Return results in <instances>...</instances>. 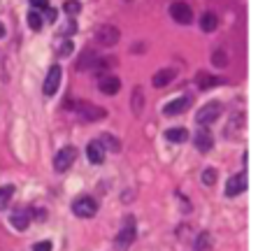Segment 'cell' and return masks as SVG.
Listing matches in <instances>:
<instances>
[{"label":"cell","instance_id":"obj_1","mask_svg":"<svg viewBox=\"0 0 265 251\" xmlns=\"http://www.w3.org/2000/svg\"><path fill=\"white\" fill-rule=\"evenodd\" d=\"M135 235H137V224H135V217H126V219H123L121 231L116 233V240H114L116 249H128V247L133 245V240H135Z\"/></svg>","mask_w":265,"mask_h":251},{"label":"cell","instance_id":"obj_2","mask_svg":"<svg viewBox=\"0 0 265 251\" xmlns=\"http://www.w3.org/2000/svg\"><path fill=\"white\" fill-rule=\"evenodd\" d=\"M219 116H221V102L212 100V102H207V105H203V107L198 109L196 121L200 123V126H210V123L217 121Z\"/></svg>","mask_w":265,"mask_h":251},{"label":"cell","instance_id":"obj_3","mask_svg":"<svg viewBox=\"0 0 265 251\" xmlns=\"http://www.w3.org/2000/svg\"><path fill=\"white\" fill-rule=\"evenodd\" d=\"M75 112L82 116L84 121H100V119H105V116H107V112H105L102 107L91 105V102H84V100L75 105Z\"/></svg>","mask_w":265,"mask_h":251},{"label":"cell","instance_id":"obj_4","mask_svg":"<svg viewBox=\"0 0 265 251\" xmlns=\"http://www.w3.org/2000/svg\"><path fill=\"white\" fill-rule=\"evenodd\" d=\"M72 212H75L77 217H82V219H91L95 212H98V200H93L91 196L77 198L75 203H72Z\"/></svg>","mask_w":265,"mask_h":251},{"label":"cell","instance_id":"obj_5","mask_svg":"<svg viewBox=\"0 0 265 251\" xmlns=\"http://www.w3.org/2000/svg\"><path fill=\"white\" fill-rule=\"evenodd\" d=\"M61 79H63V70L61 65H51L47 72V77H44V84H42V91H44V95H54L58 88H61Z\"/></svg>","mask_w":265,"mask_h":251},{"label":"cell","instance_id":"obj_6","mask_svg":"<svg viewBox=\"0 0 265 251\" xmlns=\"http://www.w3.org/2000/svg\"><path fill=\"white\" fill-rule=\"evenodd\" d=\"M119 37H121V33H119L116 26H100L95 30V42L100 47H114L116 42H119Z\"/></svg>","mask_w":265,"mask_h":251},{"label":"cell","instance_id":"obj_7","mask_svg":"<svg viewBox=\"0 0 265 251\" xmlns=\"http://www.w3.org/2000/svg\"><path fill=\"white\" fill-rule=\"evenodd\" d=\"M75 158H77L75 147H63L54 158V170L56 172H65V170H70V165L75 163Z\"/></svg>","mask_w":265,"mask_h":251},{"label":"cell","instance_id":"obj_8","mask_svg":"<svg viewBox=\"0 0 265 251\" xmlns=\"http://www.w3.org/2000/svg\"><path fill=\"white\" fill-rule=\"evenodd\" d=\"M170 16L177 21V23L189 26L191 21H193V9H191V5H186V2H172L170 5Z\"/></svg>","mask_w":265,"mask_h":251},{"label":"cell","instance_id":"obj_9","mask_svg":"<svg viewBox=\"0 0 265 251\" xmlns=\"http://www.w3.org/2000/svg\"><path fill=\"white\" fill-rule=\"evenodd\" d=\"M245 189H247V172H238V175H233L231 179H228V184H226V196L235 198Z\"/></svg>","mask_w":265,"mask_h":251},{"label":"cell","instance_id":"obj_10","mask_svg":"<svg viewBox=\"0 0 265 251\" xmlns=\"http://www.w3.org/2000/svg\"><path fill=\"white\" fill-rule=\"evenodd\" d=\"M98 58H100V54H98V51H93V49H86V51H82V56H79V58H77V63H75L77 72L93 70V65L98 63Z\"/></svg>","mask_w":265,"mask_h":251},{"label":"cell","instance_id":"obj_11","mask_svg":"<svg viewBox=\"0 0 265 251\" xmlns=\"http://www.w3.org/2000/svg\"><path fill=\"white\" fill-rule=\"evenodd\" d=\"M193 142H196V149L198 151L207 154V151H212V147H214V137H212V133L207 128H200L196 133V137H193Z\"/></svg>","mask_w":265,"mask_h":251},{"label":"cell","instance_id":"obj_12","mask_svg":"<svg viewBox=\"0 0 265 251\" xmlns=\"http://www.w3.org/2000/svg\"><path fill=\"white\" fill-rule=\"evenodd\" d=\"M186 107H191V98H177V100L165 105L163 114L165 116H177V114H182V112H186Z\"/></svg>","mask_w":265,"mask_h":251},{"label":"cell","instance_id":"obj_13","mask_svg":"<svg viewBox=\"0 0 265 251\" xmlns=\"http://www.w3.org/2000/svg\"><path fill=\"white\" fill-rule=\"evenodd\" d=\"M175 77H177V70L175 68H163V70H158L156 75L151 77V84H154L156 88H163V86H168Z\"/></svg>","mask_w":265,"mask_h":251},{"label":"cell","instance_id":"obj_14","mask_svg":"<svg viewBox=\"0 0 265 251\" xmlns=\"http://www.w3.org/2000/svg\"><path fill=\"white\" fill-rule=\"evenodd\" d=\"M224 82H226L224 77H214L210 72H198V77H196V84L200 91H207V88L219 86V84H224Z\"/></svg>","mask_w":265,"mask_h":251},{"label":"cell","instance_id":"obj_15","mask_svg":"<svg viewBox=\"0 0 265 251\" xmlns=\"http://www.w3.org/2000/svg\"><path fill=\"white\" fill-rule=\"evenodd\" d=\"M242 126H245V114L242 112H235V114L231 116V121H228V126H226V137H235L242 133Z\"/></svg>","mask_w":265,"mask_h":251},{"label":"cell","instance_id":"obj_16","mask_svg":"<svg viewBox=\"0 0 265 251\" xmlns=\"http://www.w3.org/2000/svg\"><path fill=\"white\" fill-rule=\"evenodd\" d=\"M86 156H88V161H91L93 165H100L102 161H105V149H102V144L98 142V140L88 142V147H86Z\"/></svg>","mask_w":265,"mask_h":251},{"label":"cell","instance_id":"obj_17","mask_svg":"<svg viewBox=\"0 0 265 251\" xmlns=\"http://www.w3.org/2000/svg\"><path fill=\"white\" fill-rule=\"evenodd\" d=\"M9 224L16 228V231H26L28 226H30V212L28 210H16L9 217Z\"/></svg>","mask_w":265,"mask_h":251},{"label":"cell","instance_id":"obj_18","mask_svg":"<svg viewBox=\"0 0 265 251\" xmlns=\"http://www.w3.org/2000/svg\"><path fill=\"white\" fill-rule=\"evenodd\" d=\"M119 88H121V79L119 77H102L100 79V91L105 95H116L119 93Z\"/></svg>","mask_w":265,"mask_h":251},{"label":"cell","instance_id":"obj_19","mask_svg":"<svg viewBox=\"0 0 265 251\" xmlns=\"http://www.w3.org/2000/svg\"><path fill=\"white\" fill-rule=\"evenodd\" d=\"M142 107H144V93L140 86H135L133 88V95H130V109H133L135 116H140L142 114Z\"/></svg>","mask_w":265,"mask_h":251},{"label":"cell","instance_id":"obj_20","mask_svg":"<svg viewBox=\"0 0 265 251\" xmlns=\"http://www.w3.org/2000/svg\"><path fill=\"white\" fill-rule=\"evenodd\" d=\"M165 140L172 144H182L189 140V130L186 128H170V130H165Z\"/></svg>","mask_w":265,"mask_h":251},{"label":"cell","instance_id":"obj_21","mask_svg":"<svg viewBox=\"0 0 265 251\" xmlns=\"http://www.w3.org/2000/svg\"><path fill=\"white\" fill-rule=\"evenodd\" d=\"M219 26V19L214 12H205L203 16H200V28H203L205 33H212V30H217Z\"/></svg>","mask_w":265,"mask_h":251},{"label":"cell","instance_id":"obj_22","mask_svg":"<svg viewBox=\"0 0 265 251\" xmlns=\"http://www.w3.org/2000/svg\"><path fill=\"white\" fill-rule=\"evenodd\" d=\"M98 142L102 144V149H109V151H119V149H121V142H119L116 137H112L109 133L100 135V140H98Z\"/></svg>","mask_w":265,"mask_h":251},{"label":"cell","instance_id":"obj_23","mask_svg":"<svg viewBox=\"0 0 265 251\" xmlns=\"http://www.w3.org/2000/svg\"><path fill=\"white\" fill-rule=\"evenodd\" d=\"M12 196H14V186H0V210H5L7 205L12 203Z\"/></svg>","mask_w":265,"mask_h":251},{"label":"cell","instance_id":"obj_24","mask_svg":"<svg viewBox=\"0 0 265 251\" xmlns=\"http://www.w3.org/2000/svg\"><path fill=\"white\" fill-rule=\"evenodd\" d=\"M212 245H214V240H212L210 233H200V235H198V240H196V249L198 251H207Z\"/></svg>","mask_w":265,"mask_h":251},{"label":"cell","instance_id":"obj_25","mask_svg":"<svg viewBox=\"0 0 265 251\" xmlns=\"http://www.w3.org/2000/svg\"><path fill=\"white\" fill-rule=\"evenodd\" d=\"M212 61H214L217 68H226V65H228V54H226L224 49H217V51L212 54Z\"/></svg>","mask_w":265,"mask_h":251},{"label":"cell","instance_id":"obj_26","mask_svg":"<svg viewBox=\"0 0 265 251\" xmlns=\"http://www.w3.org/2000/svg\"><path fill=\"white\" fill-rule=\"evenodd\" d=\"M63 9H65V14H70V16H75V14L82 12V2L79 0H65V5H63Z\"/></svg>","mask_w":265,"mask_h":251},{"label":"cell","instance_id":"obj_27","mask_svg":"<svg viewBox=\"0 0 265 251\" xmlns=\"http://www.w3.org/2000/svg\"><path fill=\"white\" fill-rule=\"evenodd\" d=\"M217 177H219V172L214 168H207L203 172V184L205 186H214V184H217Z\"/></svg>","mask_w":265,"mask_h":251},{"label":"cell","instance_id":"obj_28","mask_svg":"<svg viewBox=\"0 0 265 251\" xmlns=\"http://www.w3.org/2000/svg\"><path fill=\"white\" fill-rule=\"evenodd\" d=\"M28 26L33 28V30H40V28H42V14H37L33 9V12L28 14Z\"/></svg>","mask_w":265,"mask_h":251},{"label":"cell","instance_id":"obj_29","mask_svg":"<svg viewBox=\"0 0 265 251\" xmlns=\"http://www.w3.org/2000/svg\"><path fill=\"white\" fill-rule=\"evenodd\" d=\"M33 251H51V242H47V240H44V242H37V245L33 247Z\"/></svg>","mask_w":265,"mask_h":251},{"label":"cell","instance_id":"obj_30","mask_svg":"<svg viewBox=\"0 0 265 251\" xmlns=\"http://www.w3.org/2000/svg\"><path fill=\"white\" fill-rule=\"evenodd\" d=\"M30 5H33L35 9H47V7H49V0H30Z\"/></svg>","mask_w":265,"mask_h":251},{"label":"cell","instance_id":"obj_31","mask_svg":"<svg viewBox=\"0 0 265 251\" xmlns=\"http://www.w3.org/2000/svg\"><path fill=\"white\" fill-rule=\"evenodd\" d=\"M61 56H70L72 54V42H63V47H61V51H58Z\"/></svg>","mask_w":265,"mask_h":251},{"label":"cell","instance_id":"obj_32","mask_svg":"<svg viewBox=\"0 0 265 251\" xmlns=\"http://www.w3.org/2000/svg\"><path fill=\"white\" fill-rule=\"evenodd\" d=\"M56 9H51V7H47V21H56Z\"/></svg>","mask_w":265,"mask_h":251},{"label":"cell","instance_id":"obj_33","mask_svg":"<svg viewBox=\"0 0 265 251\" xmlns=\"http://www.w3.org/2000/svg\"><path fill=\"white\" fill-rule=\"evenodd\" d=\"M35 217H37V221H47V219H44V217H47V212H44V210H35Z\"/></svg>","mask_w":265,"mask_h":251},{"label":"cell","instance_id":"obj_34","mask_svg":"<svg viewBox=\"0 0 265 251\" xmlns=\"http://www.w3.org/2000/svg\"><path fill=\"white\" fill-rule=\"evenodd\" d=\"M2 35H5V26H2V23H0V37H2Z\"/></svg>","mask_w":265,"mask_h":251}]
</instances>
